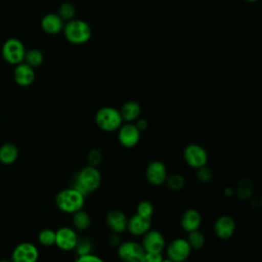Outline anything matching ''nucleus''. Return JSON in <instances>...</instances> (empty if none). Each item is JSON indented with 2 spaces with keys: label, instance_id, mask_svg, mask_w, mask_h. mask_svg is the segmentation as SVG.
<instances>
[{
  "label": "nucleus",
  "instance_id": "f257e3e1",
  "mask_svg": "<svg viewBox=\"0 0 262 262\" xmlns=\"http://www.w3.org/2000/svg\"><path fill=\"white\" fill-rule=\"evenodd\" d=\"M101 184V173L97 167L87 165L80 169L74 178L73 187L83 195L96 191Z\"/></svg>",
  "mask_w": 262,
  "mask_h": 262
},
{
  "label": "nucleus",
  "instance_id": "f03ea898",
  "mask_svg": "<svg viewBox=\"0 0 262 262\" xmlns=\"http://www.w3.org/2000/svg\"><path fill=\"white\" fill-rule=\"evenodd\" d=\"M85 195L79 192L73 186L59 190L55 196L57 209L66 214H74L83 209L85 205Z\"/></svg>",
  "mask_w": 262,
  "mask_h": 262
},
{
  "label": "nucleus",
  "instance_id": "7ed1b4c3",
  "mask_svg": "<svg viewBox=\"0 0 262 262\" xmlns=\"http://www.w3.org/2000/svg\"><path fill=\"white\" fill-rule=\"evenodd\" d=\"M62 32L66 39L72 44H84L86 43L92 34L90 26L82 19H72L67 21L63 26Z\"/></svg>",
  "mask_w": 262,
  "mask_h": 262
},
{
  "label": "nucleus",
  "instance_id": "20e7f679",
  "mask_svg": "<svg viewBox=\"0 0 262 262\" xmlns=\"http://www.w3.org/2000/svg\"><path fill=\"white\" fill-rule=\"evenodd\" d=\"M97 127L104 132H115L123 124L120 111L113 106L100 107L94 117Z\"/></svg>",
  "mask_w": 262,
  "mask_h": 262
},
{
  "label": "nucleus",
  "instance_id": "39448f33",
  "mask_svg": "<svg viewBox=\"0 0 262 262\" xmlns=\"http://www.w3.org/2000/svg\"><path fill=\"white\" fill-rule=\"evenodd\" d=\"M191 251L192 249L187 239L183 237L173 238L165 247L166 257L173 262H185L189 258Z\"/></svg>",
  "mask_w": 262,
  "mask_h": 262
},
{
  "label": "nucleus",
  "instance_id": "423d86ee",
  "mask_svg": "<svg viewBox=\"0 0 262 262\" xmlns=\"http://www.w3.org/2000/svg\"><path fill=\"white\" fill-rule=\"evenodd\" d=\"M1 54L6 62L16 66L24 61L26 49L19 39L9 38L3 43Z\"/></svg>",
  "mask_w": 262,
  "mask_h": 262
},
{
  "label": "nucleus",
  "instance_id": "0eeeda50",
  "mask_svg": "<svg viewBox=\"0 0 262 262\" xmlns=\"http://www.w3.org/2000/svg\"><path fill=\"white\" fill-rule=\"evenodd\" d=\"M183 160L190 168L198 169L208 163V152L200 144L190 143L186 145L183 149Z\"/></svg>",
  "mask_w": 262,
  "mask_h": 262
},
{
  "label": "nucleus",
  "instance_id": "6e6552de",
  "mask_svg": "<svg viewBox=\"0 0 262 262\" xmlns=\"http://www.w3.org/2000/svg\"><path fill=\"white\" fill-rule=\"evenodd\" d=\"M144 250L139 242L125 241L117 247V256L122 262H139Z\"/></svg>",
  "mask_w": 262,
  "mask_h": 262
},
{
  "label": "nucleus",
  "instance_id": "1a4fd4ad",
  "mask_svg": "<svg viewBox=\"0 0 262 262\" xmlns=\"http://www.w3.org/2000/svg\"><path fill=\"white\" fill-rule=\"evenodd\" d=\"M79 235L77 230L73 227L62 226L55 230V246L63 251V252H71L75 250V247L78 243Z\"/></svg>",
  "mask_w": 262,
  "mask_h": 262
},
{
  "label": "nucleus",
  "instance_id": "9d476101",
  "mask_svg": "<svg viewBox=\"0 0 262 262\" xmlns=\"http://www.w3.org/2000/svg\"><path fill=\"white\" fill-rule=\"evenodd\" d=\"M118 131V141L125 148H132L140 141V131L134 123H125L120 126Z\"/></svg>",
  "mask_w": 262,
  "mask_h": 262
},
{
  "label": "nucleus",
  "instance_id": "9b49d317",
  "mask_svg": "<svg viewBox=\"0 0 262 262\" xmlns=\"http://www.w3.org/2000/svg\"><path fill=\"white\" fill-rule=\"evenodd\" d=\"M39 259L38 248L30 242H23L15 246L11 253L12 262H37Z\"/></svg>",
  "mask_w": 262,
  "mask_h": 262
},
{
  "label": "nucleus",
  "instance_id": "f8f14e48",
  "mask_svg": "<svg viewBox=\"0 0 262 262\" xmlns=\"http://www.w3.org/2000/svg\"><path fill=\"white\" fill-rule=\"evenodd\" d=\"M140 244L144 252L162 254L166 247V239L161 231L149 229L142 235V241Z\"/></svg>",
  "mask_w": 262,
  "mask_h": 262
},
{
  "label": "nucleus",
  "instance_id": "ddd939ff",
  "mask_svg": "<svg viewBox=\"0 0 262 262\" xmlns=\"http://www.w3.org/2000/svg\"><path fill=\"white\" fill-rule=\"evenodd\" d=\"M168 176L166 165L159 160L151 161L145 169V177L152 186H161L165 183Z\"/></svg>",
  "mask_w": 262,
  "mask_h": 262
},
{
  "label": "nucleus",
  "instance_id": "4468645a",
  "mask_svg": "<svg viewBox=\"0 0 262 262\" xmlns=\"http://www.w3.org/2000/svg\"><path fill=\"white\" fill-rule=\"evenodd\" d=\"M236 228V224L234 219L229 215H221L219 216L213 225V230L215 235L220 239H228L230 238Z\"/></svg>",
  "mask_w": 262,
  "mask_h": 262
},
{
  "label": "nucleus",
  "instance_id": "2eb2a0df",
  "mask_svg": "<svg viewBox=\"0 0 262 262\" xmlns=\"http://www.w3.org/2000/svg\"><path fill=\"white\" fill-rule=\"evenodd\" d=\"M105 221L112 232L121 234L127 230L128 217L122 210L113 209L108 211L105 217Z\"/></svg>",
  "mask_w": 262,
  "mask_h": 262
},
{
  "label": "nucleus",
  "instance_id": "dca6fc26",
  "mask_svg": "<svg viewBox=\"0 0 262 262\" xmlns=\"http://www.w3.org/2000/svg\"><path fill=\"white\" fill-rule=\"evenodd\" d=\"M151 227V218H145L138 214H134L128 218L127 230L131 235L142 236Z\"/></svg>",
  "mask_w": 262,
  "mask_h": 262
},
{
  "label": "nucleus",
  "instance_id": "f3484780",
  "mask_svg": "<svg viewBox=\"0 0 262 262\" xmlns=\"http://www.w3.org/2000/svg\"><path fill=\"white\" fill-rule=\"evenodd\" d=\"M13 79L19 86H30L35 80L34 68L30 67L26 62H20L15 66L13 71Z\"/></svg>",
  "mask_w": 262,
  "mask_h": 262
},
{
  "label": "nucleus",
  "instance_id": "a211bd4d",
  "mask_svg": "<svg viewBox=\"0 0 262 262\" xmlns=\"http://www.w3.org/2000/svg\"><path fill=\"white\" fill-rule=\"evenodd\" d=\"M202 223L201 213L193 208L186 209L180 218V225L186 232H190L200 228Z\"/></svg>",
  "mask_w": 262,
  "mask_h": 262
},
{
  "label": "nucleus",
  "instance_id": "6ab92c4d",
  "mask_svg": "<svg viewBox=\"0 0 262 262\" xmlns=\"http://www.w3.org/2000/svg\"><path fill=\"white\" fill-rule=\"evenodd\" d=\"M63 20L57 13H47L41 19L42 30L49 35H56L63 29Z\"/></svg>",
  "mask_w": 262,
  "mask_h": 262
},
{
  "label": "nucleus",
  "instance_id": "aec40b11",
  "mask_svg": "<svg viewBox=\"0 0 262 262\" xmlns=\"http://www.w3.org/2000/svg\"><path fill=\"white\" fill-rule=\"evenodd\" d=\"M121 117L125 123H134L141 114V106L137 101L129 100L120 110Z\"/></svg>",
  "mask_w": 262,
  "mask_h": 262
},
{
  "label": "nucleus",
  "instance_id": "412c9836",
  "mask_svg": "<svg viewBox=\"0 0 262 262\" xmlns=\"http://www.w3.org/2000/svg\"><path fill=\"white\" fill-rule=\"evenodd\" d=\"M72 224L73 228L78 231H86L91 226V217L88 212L83 209L72 214Z\"/></svg>",
  "mask_w": 262,
  "mask_h": 262
},
{
  "label": "nucleus",
  "instance_id": "4be33fe9",
  "mask_svg": "<svg viewBox=\"0 0 262 262\" xmlns=\"http://www.w3.org/2000/svg\"><path fill=\"white\" fill-rule=\"evenodd\" d=\"M18 158V148L15 144L7 142L0 146V163L4 165L13 164Z\"/></svg>",
  "mask_w": 262,
  "mask_h": 262
},
{
  "label": "nucleus",
  "instance_id": "5701e85b",
  "mask_svg": "<svg viewBox=\"0 0 262 262\" xmlns=\"http://www.w3.org/2000/svg\"><path fill=\"white\" fill-rule=\"evenodd\" d=\"M254 191V184L250 178L244 177L239 179L236 185V193L242 200H248L253 195Z\"/></svg>",
  "mask_w": 262,
  "mask_h": 262
},
{
  "label": "nucleus",
  "instance_id": "b1692460",
  "mask_svg": "<svg viewBox=\"0 0 262 262\" xmlns=\"http://www.w3.org/2000/svg\"><path fill=\"white\" fill-rule=\"evenodd\" d=\"M166 186L170 189V190H180L184 187L185 185V178L183 177V175L179 174V173H173L171 175H168L166 178Z\"/></svg>",
  "mask_w": 262,
  "mask_h": 262
},
{
  "label": "nucleus",
  "instance_id": "393cba45",
  "mask_svg": "<svg viewBox=\"0 0 262 262\" xmlns=\"http://www.w3.org/2000/svg\"><path fill=\"white\" fill-rule=\"evenodd\" d=\"M24 60L30 67L37 68V67L42 64V62L44 60V56H43V53L40 50H38V49H30L29 51H26Z\"/></svg>",
  "mask_w": 262,
  "mask_h": 262
},
{
  "label": "nucleus",
  "instance_id": "a878e982",
  "mask_svg": "<svg viewBox=\"0 0 262 262\" xmlns=\"http://www.w3.org/2000/svg\"><path fill=\"white\" fill-rule=\"evenodd\" d=\"M186 239H187L190 248L194 249V250L202 249L204 247V245H205V242H206L205 235L199 229L188 232V235H187Z\"/></svg>",
  "mask_w": 262,
  "mask_h": 262
},
{
  "label": "nucleus",
  "instance_id": "bb28decb",
  "mask_svg": "<svg viewBox=\"0 0 262 262\" xmlns=\"http://www.w3.org/2000/svg\"><path fill=\"white\" fill-rule=\"evenodd\" d=\"M38 242L44 247H51L55 244V230L44 228L38 234Z\"/></svg>",
  "mask_w": 262,
  "mask_h": 262
},
{
  "label": "nucleus",
  "instance_id": "cd10ccee",
  "mask_svg": "<svg viewBox=\"0 0 262 262\" xmlns=\"http://www.w3.org/2000/svg\"><path fill=\"white\" fill-rule=\"evenodd\" d=\"M93 248H94L93 243L89 238L79 237L74 251L76 252L77 256H82V255H87V254L92 253Z\"/></svg>",
  "mask_w": 262,
  "mask_h": 262
},
{
  "label": "nucleus",
  "instance_id": "c85d7f7f",
  "mask_svg": "<svg viewBox=\"0 0 262 262\" xmlns=\"http://www.w3.org/2000/svg\"><path fill=\"white\" fill-rule=\"evenodd\" d=\"M61 19L64 21H69V20H72L75 18V14H76V9H75V6L72 4V3H69V2H66V3H62L60 6H59V9H58V13H57Z\"/></svg>",
  "mask_w": 262,
  "mask_h": 262
},
{
  "label": "nucleus",
  "instance_id": "c756f323",
  "mask_svg": "<svg viewBox=\"0 0 262 262\" xmlns=\"http://www.w3.org/2000/svg\"><path fill=\"white\" fill-rule=\"evenodd\" d=\"M154 210H155L154 205L149 201L143 200L138 203L136 207V214L145 218H151L154 214Z\"/></svg>",
  "mask_w": 262,
  "mask_h": 262
},
{
  "label": "nucleus",
  "instance_id": "7c9ffc66",
  "mask_svg": "<svg viewBox=\"0 0 262 262\" xmlns=\"http://www.w3.org/2000/svg\"><path fill=\"white\" fill-rule=\"evenodd\" d=\"M195 177L198 178V180L202 183H208L212 180L213 178V171L207 166H203L201 168L195 169Z\"/></svg>",
  "mask_w": 262,
  "mask_h": 262
},
{
  "label": "nucleus",
  "instance_id": "2f4dec72",
  "mask_svg": "<svg viewBox=\"0 0 262 262\" xmlns=\"http://www.w3.org/2000/svg\"><path fill=\"white\" fill-rule=\"evenodd\" d=\"M102 161V152L98 148H92L87 154V163L90 166L97 167Z\"/></svg>",
  "mask_w": 262,
  "mask_h": 262
},
{
  "label": "nucleus",
  "instance_id": "473e14b6",
  "mask_svg": "<svg viewBox=\"0 0 262 262\" xmlns=\"http://www.w3.org/2000/svg\"><path fill=\"white\" fill-rule=\"evenodd\" d=\"M75 262H105L101 257L90 253L87 255H82V256H77Z\"/></svg>",
  "mask_w": 262,
  "mask_h": 262
},
{
  "label": "nucleus",
  "instance_id": "72a5a7b5",
  "mask_svg": "<svg viewBox=\"0 0 262 262\" xmlns=\"http://www.w3.org/2000/svg\"><path fill=\"white\" fill-rule=\"evenodd\" d=\"M162 260H163V255L160 253L144 252L139 262H162Z\"/></svg>",
  "mask_w": 262,
  "mask_h": 262
},
{
  "label": "nucleus",
  "instance_id": "f704fd0d",
  "mask_svg": "<svg viewBox=\"0 0 262 262\" xmlns=\"http://www.w3.org/2000/svg\"><path fill=\"white\" fill-rule=\"evenodd\" d=\"M107 243L111 247H118L121 244V236L119 233L112 232L107 238Z\"/></svg>",
  "mask_w": 262,
  "mask_h": 262
},
{
  "label": "nucleus",
  "instance_id": "c9c22d12",
  "mask_svg": "<svg viewBox=\"0 0 262 262\" xmlns=\"http://www.w3.org/2000/svg\"><path fill=\"white\" fill-rule=\"evenodd\" d=\"M135 126L139 129V131L141 132V131H144L146 128H147V126H148V123H147V121L145 120V119H140V118H138L136 121H135Z\"/></svg>",
  "mask_w": 262,
  "mask_h": 262
},
{
  "label": "nucleus",
  "instance_id": "e433bc0d",
  "mask_svg": "<svg viewBox=\"0 0 262 262\" xmlns=\"http://www.w3.org/2000/svg\"><path fill=\"white\" fill-rule=\"evenodd\" d=\"M223 192H224V194H225L226 196L230 198V196H232V195L235 193V190H234L232 187H229V186H227V187H225V188H224Z\"/></svg>",
  "mask_w": 262,
  "mask_h": 262
},
{
  "label": "nucleus",
  "instance_id": "4c0bfd02",
  "mask_svg": "<svg viewBox=\"0 0 262 262\" xmlns=\"http://www.w3.org/2000/svg\"><path fill=\"white\" fill-rule=\"evenodd\" d=\"M162 262H173V261H172V260H170L169 258H167V257H166V258H163Z\"/></svg>",
  "mask_w": 262,
  "mask_h": 262
},
{
  "label": "nucleus",
  "instance_id": "58836bf2",
  "mask_svg": "<svg viewBox=\"0 0 262 262\" xmlns=\"http://www.w3.org/2000/svg\"><path fill=\"white\" fill-rule=\"evenodd\" d=\"M245 1H247V2H250V3H253V2H256L257 0H245Z\"/></svg>",
  "mask_w": 262,
  "mask_h": 262
},
{
  "label": "nucleus",
  "instance_id": "ea45409f",
  "mask_svg": "<svg viewBox=\"0 0 262 262\" xmlns=\"http://www.w3.org/2000/svg\"><path fill=\"white\" fill-rule=\"evenodd\" d=\"M0 262H12L11 260H0Z\"/></svg>",
  "mask_w": 262,
  "mask_h": 262
}]
</instances>
